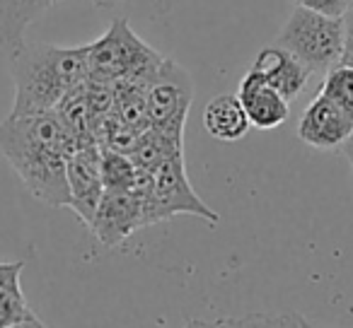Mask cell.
Here are the masks:
<instances>
[{
	"instance_id": "cell-21",
	"label": "cell",
	"mask_w": 353,
	"mask_h": 328,
	"mask_svg": "<svg viewBox=\"0 0 353 328\" xmlns=\"http://www.w3.org/2000/svg\"><path fill=\"white\" fill-rule=\"evenodd\" d=\"M341 150H343V157L348 160V164H351V172H353V133H351V138H348V140L341 145Z\"/></svg>"
},
{
	"instance_id": "cell-25",
	"label": "cell",
	"mask_w": 353,
	"mask_h": 328,
	"mask_svg": "<svg viewBox=\"0 0 353 328\" xmlns=\"http://www.w3.org/2000/svg\"><path fill=\"white\" fill-rule=\"evenodd\" d=\"M184 328H203V321H189Z\"/></svg>"
},
{
	"instance_id": "cell-12",
	"label": "cell",
	"mask_w": 353,
	"mask_h": 328,
	"mask_svg": "<svg viewBox=\"0 0 353 328\" xmlns=\"http://www.w3.org/2000/svg\"><path fill=\"white\" fill-rule=\"evenodd\" d=\"M61 0H0V49L10 58L25 46L27 27Z\"/></svg>"
},
{
	"instance_id": "cell-15",
	"label": "cell",
	"mask_w": 353,
	"mask_h": 328,
	"mask_svg": "<svg viewBox=\"0 0 353 328\" xmlns=\"http://www.w3.org/2000/svg\"><path fill=\"white\" fill-rule=\"evenodd\" d=\"M322 97L332 99L336 107H341L348 116H353V68L351 65L336 63L327 70L319 92Z\"/></svg>"
},
{
	"instance_id": "cell-16",
	"label": "cell",
	"mask_w": 353,
	"mask_h": 328,
	"mask_svg": "<svg viewBox=\"0 0 353 328\" xmlns=\"http://www.w3.org/2000/svg\"><path fill=\"white\" fill-rule=\"evenodd\" d=\"M295 314H247L240 318L203 321V328H293Z\"/></svg>"
},
{
	"instance_id": "cell-4",
	"label": "cell",
	"mask_w": 353,
	"mask_h": 328,
	"mask_svg": "<svg viewBox=\"0 0 353 328\" xmlns=\"http://www.w3.org/2000/svg\"><path fill=\"white\" fill-rule=\"evenodd\" d=\"M162 63V56L131 30L126 17H117L99 39L88 44V78L119 83L141 80L150 83Z\"/></svg>"
},
{
	"instance_id": "cell-3",
	"label": "cell",
	"mask_w": 353,
	"mask_h": 328,
	"mask_svg": "<svg viewBox=\"0 0 353 328\" xmlns=\"http://www.w3.org/2000/svg\"><path fill=\"white\" fill-rule=\"evenodd\" d=\"M133 193L141 198L145 227L172 220L176 215H194L206 220L208 225H221V215L194 191L184 167V152L167 157L152 169H138Z\"/></svg>"
},
{
	"instance_id": "cell-1",
	"label": "cell",
	"mask_w": 353,
	"mask_h": 328,
	"mask_svg": "<svg viewBox=\"0 0 353 328\" xmlns=\"http://www.w3.org/2000/svg\"><path fill=\"white\" fill-rule=\"evenodd\" d=\"M78 147L56 109L34 113H8L0 121V152L10 162L30 193L51 208H68L65 164Z\"/></svg>"
},
{
	"instance_id": "cell-8",
	"label": "cell",
	"mask_w": 353,
	"mask_h": 328,
	"mask_svg": "<svg viewBox=\"0 0 353 328\" xmlns=\"http://www.w3.org/2000/svg\"><path fill=\"white\" fill-rule=\"evenodd\" d=\"M88 227L99 244L107 249H117L133 232L145 227L141 198L133 191H104Z\"/></svg>"
},
{
	"instance_id": "cell-17",
	"label": "cell",
	"mask_w": 353,
	"mask_h": 328,
	"mask_svg": "<svg viewBox=\"0 0 353 328\" xmlns=\"http://www.w3.org/2000/svg\"><path fill=\"white\" fill-rule=\"evenodd\" d=\"M30 316H34V311L27 304L22 287L0 292V328H12L17 323L27 321Z\"/></svg>"
},
{
	"instance_id": "cell-5",
	"label": "cell",
	"mask_w": 353,
	"mask_h": 328,
	"mask_svg": "<svg viewBox=\"0 0 353 328\" xmlns=\"http://www.w3.org/2000/svg\"><path fill=\"white\" fill-rule=\"evenodd\" d=\"M276 44L303 61L312 73H322L341 58L343 20L295 6Z\"/></svg>"
},
{
	"instance_id": "cell-19",
	"label": "cell",
	"mask_w": 353,
	"mask_h": 328,
	"mask_svg": "<svg viewBox=\"0 0 353 328\" xmlns=\"http://www.w3.org/2000/svg\"><path fill=\"white\" fill-rule=\"evenodd\" d=\"M341 20H343V46H341V58H339V63L351 65L353 68V6L346 8Z\"/></svg>"
},
{
	"instance_id": "cell-13",
	"label": "cell",
	"mask_w": 353,
	"mask_h": 328,
	"mask_svg": "<svg viewBox=\"0 0 353 328\" xmlns=\"http://www.w3.org/2000/svg\"><path fill=\"white\" fill-rule=\"evenodd\" d=\"M203 128L221 142H237L250 131V118L237 94H218L203 109Z\"/></svg>"
},
{
	"instance_id": "cell-22",
	"label": "cell",
	"mask_w": 353,
	"mask_h": 328,
	"mask_svg": "<svg viewBox=\"0 0 353 328\" xmlns=\"http://www.w3.org/2000/svg\"><path fill=\"white\" fill-rule=\"evenodd\" d=\"M12 328H46V326L39 321V318H37V314H34V316H30V318H27V321L17 323V326H12Z\"/></svg>"
},
{
	"instance_id": "cell-11",
	"label": "cell",
	"mask_w": 353,
	"mask_h": 328,
	"mask_svg": "<svg viewBox=\"0 0 353 328\" xmlns=\"http://www.w3.org/2000/svg\"><path fill=\"white\" fill-rule=\"evenodd\" d=\"M252 70L288 102L303 92L310 75H312V70L303 61L295 58L290 51L281 49L279 44L261 49L252 63Z\"/></svg>"
},
{
	"instance_id": "cell-10",
	"label": "cell",
	"mask_w": 353,
	"mask_h": 328,
	"mask_svg": "<svg viewBox=\"0 0 353 328\" xmlns=\"http://www.w3.org/2000/svg\"><path fill=\"white\" fill-rule=\"evenodd\" d=\"M237 99H240L242 109H245L247 118H250V126L259 128V131H271V128L283 126L290 116L288 99L281 97L252 68L240 80Z\"/></svg>"
},
{
	"instance_id": "cell-2",
	"label": "cell",
	"mask_w": 353,
	"mask_h": 328,
	"mask_svg": "<svg viewBox=\"0 0 353 328\" xmlns=\"http://www.w3.org/2000/svg\"><path fill=\"white\" fill-rule=\"evenodd\" d=\"M10 70L15 80L10 113L51 111L70 89L88 80V44H25L10 56Z\"/></svg>"
},
{
	"instance_id": "cell-9",
	"label": "cell",
	"mask_w": 353,
	"mask_h": 328,
	"mask_svg": "<svg viewBox=\"0 0 353 328\" xmlns=\"http://www.w3.org/2000/svg\"><path fill=\"white\" fill-rule=\"evenodd\" d=\"M353 133V116H348L332 99L317 97L307 104L303 118L298 123V138L317 150H334L341 147Z\"/></svg>"
},
{
	"instance_id": "cell-23",
	"label": "cell",
	"mask_w": 353,
	"mask_h": 328,
	"mask_svg": "<svg viewBox=\"0 0 353 328\" xmlns=\"http://www.w3.org/2000/svg\"><path fill=\"white\" fill-rule=\"evenodd\" d=\"M293 328H327V326H314V323H310L307 318H303V316H300V314H295Z\"/></svg>"
},
{
	"instance_id": "cell-26",
	"label": "cell",
	"mask_w": 353,
	"mask_h": 328,
	"mask_svg": "<svg viewBox=\"0 0 353 328\" xmlns=\"http://www.w3.org/2000/svg\"><path fill=\"white\" fill-rule=\"evenodd\" d=\"M351 3H353V0H351Z\"/></svg>"
},
{
	"instance_id": "cell-14",
	"label": "cell",
	"mask_w": 353,
	"mask_h": 328,
	"mask_svg": "<svg viewBox=\"0 0 353 328\" xmlns=\"http://www.w3.org/2000/svg\"><path fill=\"white\" fill-rule=\"evenodd\" d=\"M102 150V184L104 191H133V184L138 177V167L133 160L123 152Z\"/></svg>"
},
{
	"instance_id": "cell-6",
	"label": "cell",
	"mask_w": 353,
	"mask_h": 328,
	"mask_svg": "<svg viewBox=\"0 0 353 328\" xmlns=\"http://www.w3.org/2000/svg\"><path fill=\"white\" fill-rule=\"evenodd\" d=\"M194 102V80L172 58H162L157 73L148 83L145 109L150 128L172 140L184 142V123Z\"/></svg>"
},
{
	"instance_id": "cell-7",
	"label": "cell",
	"mask_w": 353,
	"mask_h": 328,
	"mask_svg": "<svg viewBox=\"0 0 353 328\" xmlns=\"http://www.w3.org/2000/svg\"><path fill=\"white\" fill-rule=\"evenodd\" d=\"M65 179H68V208L78 215L83 225H90L99 198L104 193L102 184V150L97 142H88L70 152L65 164Z\"/></svg>"
},
{
	"instance_id": "cell-20",
	"label": "cell",
	"mask_w": 353,
	"mask_h": 328,
	"mask_svg": "<svg viewBox=\"0 0 353 328\" xmlns=\"http://www.w3.org/2000/svg\"><path fill=\"white\" fill-rule=\"evenodd\" d=\"M22 268H25V261H17V263H0V292H3V289L20 287Z\"/></svg>"
},
{
	"instance_id": "cell-18",
	"label": "cell",
	"mask_w": 353,
	"mask_h": 328,
	"mask_svg": "<svg viewBox=\"0 0 353 328\" xmlns=\"http://www.w3.org/2000/svg\"><path fill=\"white\" fill-rule=\"evenodd\" d=\"M295 3L300 8H307V10L329 17H341L348 8V0H295Z\"/></svg>"
},
{
	"instance_id": "cell-24",
	"label": "cell",
	"mask_w": 353,
	"mask_h": 328,
	"mask_svg": "<svg viewBox=\"0 0 353 328\" xmlns=\"http://www.w3.org/2000/svg\"><path fill=\"white\" fill-rule=\"evenodd\" d=\"M92 3H94L97 8H114V6H119L121 0H92Z\"/></svg>"
}]
</instances>
